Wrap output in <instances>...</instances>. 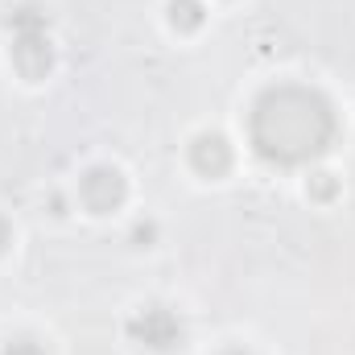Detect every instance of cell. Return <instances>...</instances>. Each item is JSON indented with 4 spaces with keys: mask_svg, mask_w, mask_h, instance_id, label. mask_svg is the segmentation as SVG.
<instances>
[{
    "mask_svg": "<svg viewBox=\"0 0 355 355\" xmlns=\"http://www.w3.org/2000/svg\"><path fill=\"white\" fill-rule=\"evenodd\" d=\"M4 244H8V223L0 219V252H4Z\"/></svg>",
    "mask_w": 355,
    "mask_h": 355,
    "instance_id": "obj_8",
    "label": "cell"
},
{
    "mask_svg": "<svg viewBox=\"0 0 355 355\" xmlns=\"http://www.w3.org/2000/svg\"><path fill=\"white\" fill-rule=\"evenodd\" d=\"M8 29H12V62L25 79H46L50 67H54V50H50V37H46V12L42 8H12L8 17Z\"/></svg>",
    "mask_w": 355,
    "mask_h": 355,
    "instance_id": "obj_2",
    "label": "cell"
},
{
    "mask_svg": "<svg viewBox=\"0 0 355 355\" xmlns=\"http://www.w3.org/2000/svg\"><path fill=\"white\" fill-rule=\"evenodd\" d=\"M79 194H83V202H87V211L95 215H107V211H116L124 198H128V182L124 174L116 170V166H95L83 174L79 182Z\"/></svg>",
    "mask_w": 355,
    "mask_h": 355,
    "instance_id": "obj_3",
    "label": "cell"
},
{
    "mask_svg": "<svg viewBox=\"0 0 355 355\" xmlns=\"http://www.w3.org/2000/svg\"><path fill=\"white\" fill-rule=\"evenodd\" d=\"M128 335H132L137 343L153 347V352H170V347L182 343V322H178L166 306H149V310H141V314L128 322Z\"/></svg>",
    "mask_w": 355,
    "mask_h": 355,
    "instance_id": "obj_4",
    "label": "cell"
},
{
    "mask_svg": "<svg viewBox=\"0 0 355 355\" xmlns=\"http://www.w3.org/2000/svg\"><path fill=\"white\" fill-rule=\"evenodd\" d=\"M170 21H174V29H182V33L198 29L202 25V4L198 0H174L170 4Z\"/></svg>",
    "mask_w": 355,
    "mask_h": 355,
    "instance_id": "obj_6",
    "label": "cell"
},
{
    "mask_svg": "<svg viewBox=\"0 0 355 355\" xmlns=\"http://www.w3.org/2000/svg\"><path fill=\"white\" fill-rule=\"evenodd\" d=\"M248 132L261 157L277 166H302L331 145L335 112L310 87H272L257 99Z\"/></svg>",
    "mask_w": 355,
    "mask_h": 355,
    "instance_id": "obj_1",
    "label": "cell"
},
{
    "mask_svg": "<svg viewBox=\"0 0 355 355\" xmlns=\"http://www.w3.org/2000/svg\"><path fill=\"white\" fill-rule=\"evenodd\" d=\"M227 355H244V352H227Z\"/></svg>",
    "mask_w": 355,
    "mask_h": 355,
    "instance_id": "obj_9",
    "label": "cell"
},
{
    "mask_svg": "<svg viewBox=\"0 0 355 355\" xmlns=\"http://www.w3.org/2000/svg\"><path fill=\"white\" fill-rule=\"evenodd\" d=\"M4 355H42V347L33 343V339H17V343H8Z\"/></svg>",
    "mask_w": 355,
    "mask_h": 355,
    "instance_id": "obj_7",
    "label": "cell"
},
{
    "mask_svg": "<svg viewBox=\"0 0 355 355\" xmlns=\"http://www.w3.org/2000/svg\"><path fill=\"white\" fill-rule=\"evenodd\" d=\"M190 166L202 178H223L232 170V149L219 132H202L194 145H190Z\"/></svg>",
    "mask_w": 355,
    "mask_h": 355,
    "instance_id": "obj_5",
    "label": "cell"
}]
</instances>
